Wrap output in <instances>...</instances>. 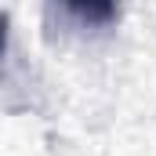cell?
<instances>
[{
	"label": "cell",
	"instance_id": "6da1fadb",
	"mask_svg": "<svg viewBox=\"0 0 156 156\" xmlns=\"http://www.w3.org/2000/svg\"><path fill=\"white\" fill-rule=\"evenodd\" d=\"M66 11L73 18H80V22H87V26H105V22L116 18L113 4H66Z\"/></svg>",
	"mask_w": 156,
	"mask_h": 156
},
{
	"label": "cell",
	"instance_id": "7a4b0ae2",
	"mask_svg": "<svg viewBox=\"0 0 156 156\" xmlns=\"http://www.w3.org/2000/svg\"><path fill=\"white\" fill-rule=\"evenodd\" d=\"M4 44H7V15H0V55H4Z\"/></svg>",
	"mask_w": 156,
	"mask_h": 156
}]
</instances>
